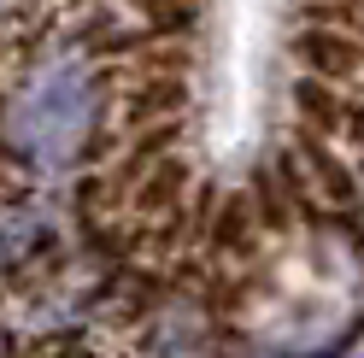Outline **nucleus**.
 Returning <instances> with one entry per match:
<instances>
[{"instance_id":"7ed1b4c3","label":"nucleus","mask_w":364,"mask_h":358,"mask_svg":"<svg viewBox=\"0 0 364 358\" xmlns=\"http://www.w3.org/2000/svg\"><path fill=\"white\" fill-rule=\"evenodd\" d=\"M294 100H300L311 129H341V124H347V106H341V94L323 77H300V82H294Z\"/></svg>"},{"instance_id":"f257e3e1","label":"nucleus","mask_w":364,"mask_h":358,"mask_svg":"<svg viewBox=\"0 0 364 358\" xmlns=\"http://www.w3.org/2000/svg\"><path fill=\"white\" fill-rule=\"evenodd\" d=\"M100 129V88L82 59H48L12 100L6 136L36 165H77Z\"/></svg>"},{"instance_id":"39448f33","label":"nucleus","mask_w":364,"mask_h":358,"mask_svg":"<svg viewBox=\"0 0 364 358\" xmlns=\"http://www.w3.org/2000/svg\"><path fill=\"white\" fill-rule=\"evenodd\" d=\"M182 188H188V170H182L176 159H159V170L141 183V194H135V206L141 212H171Z\"/></svg>"},{"instance_id":"f03ea898","label":"nucleus","mask_w":364,"mask_h":358,"mask_svg":"<svg viewBox=\"0 0 364 358\" xmlns=\"http://www.w3.org/2000/svg\"><path fill=\"white\" fill-rule=\"evenodd\" d=\"M300 59H306V71L311 77H323V82H341V77H358V41L353 36H341V30H306L300 36Z\"/></svg>"},{"instance_id":"6e6552de","label":"nucleus","mask_w":364,"mask_h":358,"mask_svg":"<svg viewBox=\"0 0 364 358\" xmlns=\"http://www.w3.org/2000/svg\"><path fill=\"white\" fill-rule=\"evenodd\" d=\"M135 6H141V12H153V18H182V12L194 6V0H135Z\"/></svg>"},{"instance_id":"0eeeda50","label":"nucleus","mask_w":364,"mask_h":358,"mask_svg":"<svg viewBox=\"0 0 364 358\" xmlns=\"http://www.w3.org/2000/svg\"><path fill=\"white\" fill-rule=\"evenodd\" d=\"M176 106H182V82H147L129 112H135V118H171Z\"/></svg>"},{"instance_id":"20e7f679","label":"nucleus","mask_w":364,"mask_h":358,"mask_svg":"<svg viewBox=\"0 0 364 358\" xmlns=\"http://www.w3.org/2000/svg\"><path fill=\"white\" fill-rule=\"evenodd\" d=\"M306 165H311V176L317 183H323V194L329 200H341V206H347V200H358V188H353V170L335 159V153L317 141V136H306Z\"/></svg>"},{"instance_id":"423d86ee","label":"nucleus","mask_w":364,"mask_h":358,"mask_svg":"<svg viewBox=\"0 0 364 358\" xmlns=\"http://www.w3.org/2000/svg\"><path fill=\"white\" fill-rule=\"evenodd\" d=\"M247 235H253V206H247V194H241V200H230V206H223L218 229H212V247L241 253V247H247Z\"/></svg>"}]
</instances>
